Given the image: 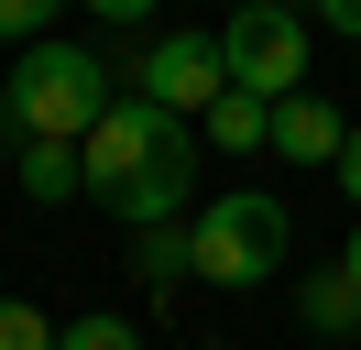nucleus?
I'll use <instances>...</instances> for the list:
<instances>
[{
	"mask_svg": "<svg viewBox=\"0 0 361 350\" xmlns=\"http://www.w3.org/2000/svg\"><path fill=\"white\" fill-rule=\"evenodd\" d=\"M55 350H142V328L99 306V318H66V328H55Z\"/></svg>",
	"mask_w": 361,
	"mask_h": 350,
	"instance_id": "11",
	"label": "nucleus"
},
{
	"mask_svg": "<svg viewBox=\"0 0 361 350\" xmlns=\"http://www.w3.org/2000/svg\"><path fill=\"white\" fill-rule=\"evenodd\" d=\"M0 350H55V318L33 296H0Z\"/></svg>",
	"mask_w": 361,
	"mask_h": 350,
	"instance_id": "12",
	"label": "nucleus"
},
{
	"mask_svg": "<svg viewBox=\"0 0 361 350\" xmlns=\"http://www.w3.org/2000/svg\"><path fill=\"white\" fill-rule=\"evenodd\" d=\"M295 318H307L317 339H361V284L339 274V262H317V274L295 284Z\"/></svg>",
	"mask_w": 361,
	"mask_h": 350,
	"instance_id": "7",
	"label": "nucleus"
},
{
	"mask_svg": "<svg viewBox=\"0 0 361 350\" xmlns=\"http://www.w3.org/2000/svg\"><path fill=\"white\" fill-rule=\"evenodd\" d=\"M339 274H350V284H361V219H350V241H339Z\"/></svg>",
	"mask_w": 361,
	"mask_h": 350,
	"instance_id": "16",
	"label": "nucleus"
},
{
	"mask_svg": "<svg viewBox=\"0 0 361 350\" xmlns=\"http://www.w3.org/2000/svg\"><path fill=\"white\" fill-rule=\"evenodd\" d=\"M77 164H88V197L121 230H176V219L197 208V131L164 121L154 99H121L110 121L77 143Z\"/></svg>",
	"mask_w": 361,
	"mask_h": 350,
	"instance_id": "1",
	"label": "nucleus"
},
{
	"mask_svg": "<svg viewBox=\"0 0 361 350\" xmlns=\"http://www.w3.org/2000/svg\"><path fill=\"white\" fill-rule=\"evenodd\" d=\"M197 131H208V153H263V143H274V99H241V88H230Z\"/></svg>",
	"mask_w": 361,
	"mask_h": 350,
	"instance_id": "9",
	"label": "nucleus"
},
{
	"mask_svg": "<svg viewBox=\"0 0 361 350\" xmlns=\"http://www.w3.org/2000/svg\"><path fill=\"white\" fill-rule=\"evenodd\" d=\"M132 274H154V284H176V274H197V230H132Z\"/></svg>",
	"mask_w": 361,
	"mask_h": 350,
	"instance_id": "10",
	"label": "nucleus"
},
{
	"mask_svg": "<svg viewBox=\"0 0 361 350\" xmlns=\"http://www.w3.org/2000/svg\"><path fill=\"white\" fill-rule=\"evenodd\" d=\"M339 186H350V208H361V121H350V143H339Z\"/></svg>",
	"mask_w": 361,
	"mask_h": 350,
	"instance_id": "14",
	"label": "nucleus"
},
{
	"mask_svg": "<svg viewBox=\"0 0 361 350\" xmlns=\"http://www.w3.org/2000/svg\"><path fill=\"white\" fill-rule=\"evenodd\" d=\"M329 33H361V0H329Z\"/></svg>",
	"mask_w": 361,
	"mask_h": 350,
	"instance_id": "15",
	"label": "nucleus"
},
{
	"mask_svg": "<svg viewBox=\"0 0 361 350\" xmlns=\"http://www.w3.org/2000/svg\"><path fill=\"white\" fill-rule=\"evenodd\" d=\"M44 22H55V0H0V44H23V55L44 44Z\"/></svg>",
	"mask_w": 361,
	"mask_h": 350,
	"instance_id": "13",
	"label": "nucleus"
},
{
	"mask_svg": "<svg viewBox=\"0 0 361 350\" xmlns=\"http://www.w3.org/2000/svg\"><path fill=\"white\" fill-rule=\"evenodd\" d=\"M219 55H230V88L241 99H307V11H285V0H252V11L219 22Z\"/></svg>",
	"mask_w": 361,
	"mask_h": 350,
	"instance_id": "4",
	"label": "nucleus"
},
{
	"mask_svg": "<svg viewBox=\"0 0 361 350\" xmlns=\"http://www.w3.org/2000/svg\"><path fill=\"white\" fill-rule=\"evenodd\" d=\"M23 197L33 208H66V197H88V164L66 143H23Z\"/></svg>",
	"mask_w": 361,
	"mask_h": 350,
	"instance_id": "8",
	"label": "nucleus"
},
{
	"mask_svg": "<svg viewBox=\"0 0 361 350\" xmlns=\"http://www.w3.org/2000/svg\"><path fill=\"white\" fill-rule=\"evenodd\" d=\"M132 99H154L164 121H186V109H219L230 99V55H219V33H154L142 44V66H132Z\"/></svg>",
	"mask_w": 361,
	"mask_h": 350,
	"instance_id": "5",
	"label": "nucleus"
},
{
	"mask_svg": "<svg viewBox=\"0 0 361 350\" xmlns=\"http://www.w3.org/2000/svg\"><path fill=\"white\" fill-rule=\"evenodd\" d=\"M339 143H350V121H339V109L317 99V88L274 109V153H285V164H307V175H339Z\"/></svg>",
	"mask_w": 361,
	"mask_h": 350,
	"instance_id": "6",
	"label": "nucleus"
},
{
	"mask_svg": "<svg viewBox=\"0 0 361 350\" xmlns=\"http://www.w3.org/2000/svg\"><path fill=\"white\" fill-rule=\"evenodd\" d=\"M0 109H11V143H66V153H77V143L121 109V77H110V55L44 33L11 77H0Z\"/></svg>",
	"mask_w": 361,
	"mask_h": 350,
	"instance_id": "2",
	"label": "nucleus"
},
{
	"mask_svg": "<svg viewBox=\"0 0 361 350\" xmlns=\"http://www.w3.org/2000/svg\"><path fill=\"white\" fill-rule=\"evenodd\" d=\"M186 230H197V274L230 284V296H241V284H274V274H285V252H295L285 197H263V186H219Z\"/></svg>",
	"mask_w": 361,
	"mask_h": 350,
	"instance_id": "3",
	"label": "nucleus"
}]
</instances>
